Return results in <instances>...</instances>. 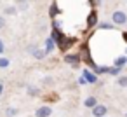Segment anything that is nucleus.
Masks as SVG:
<instances>
[{"label":"nucleus","instance_id":"10","mask_svg":"<svg viewBox=\"0 0 127 117\" xmlns=\"http://www.w3.org/2000/svg\"><path fill=\"white\" fill-rule=\"evenodd\" d=\"M51 39H52V40H54V44L58 46V44L64 39V33H63L59 28H52V32H51Z\"/></svg>","mask_w":127,"mask_h":117},{"label":"nucleus","instance_id":"1","mask_svg":"<svg viewBox=\"0 0 127 117\" xmlns=\"http://www.w3.org/2000/svg\"><path fill=\"white\" fill-rule=\"evenodd\" d=\"M78 54H80V58H82V61L96 73V68H97V65L94 63V59H92V56H91V47H89V42L85 40L82 46H80V51H78Z\"/></svg>","mask_w":127,"mask_h":117},{"label":"nucleus","instance_id":"27","mask_svg":"<svg viewBox=\"0 0 127 117\" xmlns=\"http://www.w3.org/2000/svg\"><path fill=\"white\" fill-rule=\"evenodd\" d=\"M122 39H124V42L127 44V32H122Z\"/></svg>","mask_w":127,"mask_h":117},{"label":"nucleus","instance_id":"2","mask_svg":"<svg viewBox=\"0 0 127 117\" xmlns=\"http://www.w3.org/2000/svg\"><path fill=\"white\" fill-rule=\"evenodd\" d=\"M77 42H78V40H77V37H70V35H64V39H63V40H61V42H59V44H58L56 47H58V49H59L61 53H64V54H66V53H68V51H70V49H71V47H73V46L77 44Z\"/></svg>","mask_w":127,"mask_h":117},{"label":"nucleus","instance_id":"9","mask_svg":"<svg viewBox=\"0 0 127 117\" xmlns=\"http://www.w3.org/2000/svg\"><path fill=\"white\" fill-rule=\"evenodd\" d=\"M92 110V115L94 117H106V114H108V107L106 105H101V103H97L94 108H91Z\"/></svg>","mask_w":127,"mask_h":117},{"label":"nucleus","instance_id":"30","mask_svg":"<svg viewBox=\"0 0 127 117\" xmlns=\"http://www.w3.org/2000/svg\"><path fill=\"white\" fill-rule=\"evenodd\" d=\"M125 56H127V49H125Z\"/></svg>","mask_w":127,"mask_h":117},{"label":"nucleus","instance_id":"23","mask_svg":"<svg viewBox=\"0 0 127 117\" xmlns=\"http://www.w3.org/2000/svg\"><path fill=\"white\" fill-rule=\"evenodd\" d=\"M18 114V108H7V117H14Z\"/></svg>","mask_w":127,"mask_h":117},{"label":"nucleus","instance_id":"26","mask_svg":"<svg viewBox=\"0 0 127 117\" xmlns=\"http://www.w3.org/2000/svg\"><path fill=\"white\" fill-rule=\"evenodd\" d=\"M5 51V47H4V42H2V39H0V54H2Z\"/></svg>","mask_w":127,"mask_h":117},{"label":"nucleus","instance_id":"11","mask_svg":"<svg viewBox=\"0 0 127 117\" xmlns=\"http://www.w3.org/2000/svg\"><path fill=\"white\" fill-rule=\"evenodd\" d=\"M26 94L32 98H38V96H42V91L37 86H26Z\"/></svg>","mask_w":127,"mask_h":117},{"label":"nucleus","instance_id":"12","mask_svg":"<svg viewBox=\"0 0 127 117\" xmlns=\"http://www.w3.org/2000/svg\"><path fill=\"white\" fill-rule=\"evenodd\" d=\"M54 49H56V44H54V40H52L51 37H49V39H45V49H44V51H45V54H51Z\"/></svg>","mask_w":127,"mask_h":117},{"label":"nucleus","instance_id":"21","mask_svg":"<svg viewBox=\"0 0 127 117\" xmlns=\"http://www.w3.org/2000/svg\"><path fill=\"white\" fill-rule=\"evenodd\" d=\"M42 84H44V86H52V84H54V79H52V77H44V79H42Z\"/></svg>","mask_w":127,"mask_h":117},{"label":"nucleus","instance_id":"5","mask_svg":"<svg viewBox=\"0 0 127 117\" xmlns=\"http://www.w3.org/2000/svg\"><path fill=\"white\" fill-rule=\"evenodd\" d=\"M28 53L35 58V59H44L47 54H45V51L44 49H40V47H37V46H28Z\"/></svg>","mask_w":127,"mask_h":117},{"label":"nucleus","instance_id":"19","mask_svg":"<svg viewBox=\"0 0 127 117\" xmlns=\"http://www.w3.org/2000/svg\"><path fill=\"white\" fill-rule=\"evenodd\" d=\"M99 30H115L113 23H99Z\"/></svg>","mask_w":127,"mask_h":117},{"label":"nucleus","instance_id":"24","mask_svg":"<svg viewBox=\"0 0 127 117\" xmlns=\"http://www.w3.org/2000/svg\"><path fill=\"white\" fill-rule=\"evenodd\" d=\"M4 26H5V19H4L2 16H0V30H2Z\"/></svg>","mask_w":127,"mask_h":117},{"label":"nucleus","instance_id":"14","mask_svg":"<svg viewBox=\"0 0 127 117\" xmlns=\"http://www.w3.org/2000/svg\"><path fill=\"white\" fill-rule=\"evenodd\" d=\"M59 12H61V11H59V7H58V4L54 2V4L49 7V18H51V19H56V16H58Z\"/></svg>","mask_w":127,"mask_h":117},{"label":"nucleus","instance_id":"16","mask_svg":"<svg viewBox=\"0 0 127 117\" xmlns=\"http://www.w3.org/2000/svg\"><path fill=\"white\" fill-rule=\"evenodd\" d=\"M117 84H118V87H127V75H118Z\"/></svg>","mask_w":127,"mask_h":117},{"label":"nucleus","instance_id":"17","mask_svg":"<svg viewBox=\"0 0 127 117\" xmlns=\"http://www.w3.org/2000/svg\"><path fill=\"white\" fill-rule=\"evenodd\" d=\"M120 73H122V68H118V66H110L108 75H111V77H118Z\"/></svg>","mask_w":127,"mask_h":117},{"label":"nucleus","instance_id":"18","mask_svg":"<svg viewBox=\"0 0 127 117\" xmlns=\"http://www.w3.org/2000/svg\"><path fill=\"white\" fill-rule=\"evenodd\" d=\"M54 100H58V94H56V93H51V94L44 96V103H45V105L51 103V101H54Z\"/></svg>","mask_w":127,"mask_h":117},{"label":"nucleus","instance_id":"29","mask_svg":"<svg viewBox=\"0 0 127 117\" xmlns=\"http://www.w3.org/2000/svg\"><path fill=\"white\" fill-rule=\"evenodd\" d=\"M16 2H18V4H26L28 0H16Z\"/></svg>","mask_w":127,"mask_h":117},{"label":"nucleus","instance_id":"8","mask_svg":"<svg viewBox=\"0 0 127 117\" xmlns=\"http://www.w3.org/2000/svg\"><path fill=\"white\" fill-rule=\"evenodd\" d=\"M82 77L87 80V84H97V75H96L92 70H89V68H84Z\"/></svg>","mask_w":127,"mask_h":117},{"label":"nucleus","instance_id":"6","mask_svg":"<svg viewBox=\"0 0 127 117\" xmlns=\"http://www.w3.org/2000/svg\"><path fill=\"white\" fill-rule=\"evenodd\" d=\"M52 115V107L49 105H42L35 110V117H51Z\"/></svg>","mask_w":127,"mask_h":117},{"label":"nucleus","instance_id":"3","mask_svg":"<svg viewBox=\"0 0 127 117\" xmlns=\"http://www.w3.org/2000/svg\"><path fill=\"white\" fill-rule=\"evenodd\" d=\"M64 63H68L71 68H78L82 63V58L78 53H66L64 54Z\"/></svg>","mask_w":127,"mask_h":117},{"label":"nucleus","instance_id":"15","mask_svg":"<svg viewBox=\"0 0 127 117\" xmlns=\"http://www.w3.org/2000/svg\"><path fill=\"white\" fill-rule=\"evenodd\" d=\"M127 65V56L124 54V56H118L115 61H113V66H118V68H124Z\"/></svg>","mask_w":127,"mask_h":117},{"label":"nucleus","instance_id":"4","mask_svg":"<svg viewBox=\"0 0 127 117\" xmlns=\"http://www.w3.org/2000/svg\"><path fill=\"white\" fill-rule=\"evenodd\" d=\"M111 23H113L115 26H124V25L127 23V14H125L124 11H113V14H111Z\"/></svg>","mask_w":127,"mask_h":117},{"label":"nucleus","instance_id":"7","mask_svg":"<svg viewBox=\"0 0 127 117\" xmlns=\"http://www.w3.org/2000/svg\"><path fill=\"white\" fill-rule=\"evenodd\" d=\"M97 25V12L92 9L91 12H89V16H87V19H85V28L89 30V28H94Z\"/></svg>","mask_w":127,"mask_h":117},{"label":"nucleus","instance_id":"22","mask_svg":"<svg viewBox=\"0 0 127 117\" xmlns=\"http://www.w3.org/2000/svg\"><path fill=\"white\" fill-rule=\"evenodd\" d=\"M4 11H5V14H7V16H14V14L18 12V11H16V7H5Z\"/></svg>","mask_w":127,"mask_h":117},{"label":"nucleus","instance_id":"25","mask_svg":"<svg viewBox=\"0 0 127 117\" xmlns=\"http://www.w3.org/2000/svg\"><path fill=\"white\" fill-rule=\"evenodd\" d=\"M78 84H80V86H85V84H87V80H85L84 77H80V79H78Z\"/></svg>","mask_w":127,"mask_h":117},{"label":"nucleus","instance_id":"13","mask_svg":"<svg viewBox=\"0 0 127 117\" xmlns=\"http://www.w3.org/2000/svg\"><path fill=\"white\" fill-rule=\"evenodd\" d=\"M96 105H97L96 96H89V98H85V100H84V107H85V108H94Z\"/></svg>","mask_w":127,"mask_h":117},{"label":"nucleus","instance_id":"20","mask_svg":"<svg viewBox=\"0 0 127 117\" xmlns=\"http://www.w3.org/2000/svg\"><path fill=\"white\" fill-rule=\"evenodd\" d=\"M11 65V61L7 59V58H4V56H0V68H7Z\"/></svg>","mask_w":127,"mask_h":117},{"label":"nucleus","instance_id":"28","mask_svg":"<svg viewBox=\"0 0 127 117\" xmlns=\"http://www.w3.org/2000/svg\"><path fill=\"white\" fill-rule=\"evenodd\" d=\"M2 93H4V84L0 82V96H2Z\"/></svg>","mask_w":127,"mask_h":117}]
</instances>
